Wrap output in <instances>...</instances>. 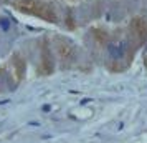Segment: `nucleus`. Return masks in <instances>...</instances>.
<instances>
[{"label":"nucleus","instance_id":"2","mask_svg":"<svg viewBox=\"0 0 147 143\" xmlns=\"http://www.w3.org/2000/svg\"><path fill=\"white\" fill-rule=\"evenodd\" d=\"M129 37L136 45H142L147 42V19L134 17L129 23Z\"/></svg>","mask_w":147,"mask_h":143},{"label":"nucleus","instance_id":"3","mask_svg":"<svg viewBox=\"0 0 147 143\" xmlns=\"http://www.w3.org/2000/svg\"><path fill=\"white\" fill-rule=\"evenodd\" d=\"M55 48H56V52H58L60 60H61L63 63H70V62H73V58H74V48H73V45H71L68 40H64V38H56Z\"/></svg>","mask_w":147,"mask_h":143},{"label":"nucleus","instance_id":"1","mask_svg":"<svg viewBox=\"0 0 147 143\" xmlns=\"http://www.w3.org/2000/svg\"><path fill=\"white\" fill-rule=\"evenodd\" d=\"M13 7L22 13L41 19L45 22H50V23H58L60 22L56 9L45 0H15Z\"/></svg>","mask_w":147,"mask_h":143}]
</instances>
